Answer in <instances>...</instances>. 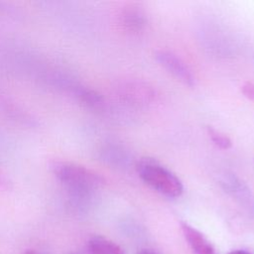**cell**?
<instances>
[{"label":"cell","mask_w":254,"mask_h":254,"mask_svg":"<svg viewBox=\"0 0 254 254\" xmlns=\"http://www.w3.org/2000/svg\"><path fill=\"white\" fill-rule=\"evenodd\" d=\"M56 176L65 184L78 201L86 202L95 190L103 184V179L96 173L72 163L58 162L53 167Z\"/></svg>","instance_id":"cell-1"},{"label":"cell","mask_w":254,"mask_h":254,"mask_svg":"<svg viewBox=\"0 0 254 254\" xmlns=\"http://www.w3.org/2000/svg\"><path fill=\"white\" fill-rule=\"evenodd\" d=\"M136 169L142 181L158 192L169 197H178L183 193L181 180L156 160L143 158L137 163Z\"/></svg>","instance_id":"cell-2"},{"label":"cell","mask_w":254,"mask_h":254,"mask_svg":"<svg viewBox=\"0 0 254 254\" xmlns=\"http://www.w3.org/2000/svg\"><path fill=\"white\" fill-rule=\"evenodd\" d=\"M219 185L241 206L254 213V193L239 177L233 173H224L220 176Z\"/></svg>","instance_id":"cell-3"},{"label":"cell","mask_w":254,"mask_h":254,"mask_svg":"<svg viewBox=\"0 0 254 254\" xmlns=\"http://www.w3.org/2000/svg\"><path fill=\"white\" fill-rule=\"evenodd\" d=\"M155 58L166 70H168L172 75H174L185 85H194L195 79L191 70L186 64V63L177 55L169 51H159L156 53Z\"/></svg>","instance_id":"cell-4"},{"label":"cell","mask_w":254,"mask_h":254,"mask_svg":"<svg viewBox=\"0 0 254 254\" xmlns=\"http://www.w3.org/2000/svg\"><path fill=\"white\" fill-rule=\"evenodd\" d=\"M120 96L129 104L144 106L153 100L155 93L148 85L142 82L131 81L123 84L120 87Z\"/></svg>","instance_id":"cell-5"},{"label":"cell","mask_w":254,"mask_h":254,"mask_svg":"<svg viewBox=\"0 0 254 254\" xmlns=\"http://www.w3.org/2000/svg\"><path fill=\"white\" fill-rule=\"evenodd\" d=\"M183 234L194 254H216L212 244L207 238L191 225L182 222Z\"/></svg>","instance_id":"cell-6"},{"label":"cell","mask_w":254,"mask_h":254,"mask_svg":"<svg viewBox=\"0 0 254 254\" xmlns=\"http://www.w3.org/2000/svg\"><path fill=\"white\" fill-rule=\"evenodd\" d=\"M120 21L125 30L137 33L142 31L146 26L147 18L145 13L139 7L130 6L123 10Z\"/></svg>","instance_id":"cell-7"},{"label":"cell","mask_w":254,"mask_h":254,"mask_svg":"<svg viewBox=\"0 0 254 254\" xmlns=\"http://www.w3.org/2000/svg\"><path fill=\"white\" fill-rule=\"evenodd\" d=\"M102 160L116 168H126L132 163L130 153L122 146L109 145L102 150Z\"/></svg>","instance_id":"cell-8"},{"label":"cell","mask_w":254,"mask_h":254,"mask_svg":"<svg viewBox=\"0 0 254 254\" xmlns=\"http://www.w3.org/2000/svg\"><path fill=\"white\" fill-rule=\"evenodd\" d=\"M88 250L90 254H124L118 244L103 236L91 237L88 241Z\"/></svg>","instance_id":"cell-9"},{"label":"cell","mask_w":254,"mask_h":254,"mask_svg":"<svg viewBox=\"0 0 254 254\" xmlns=\"http://www.w3.org/2000/svg\"><path fill=\"white\" fill-rule=\"evenodd\" d=\"M207 134H208L209 138L211 139V141L220 149L227 150V149L231 148V146H232L231 140L226 135L220 133L219 131L215 130L212 127H207Z\"/></svg>","instance_id":"cell-10"},{"label":"cell","mask_w":254,"mask_h":254,"mask_svg":"<svg viewBox=\"0 0 254 254\" xmlns=\"http://www.w3.org/2000/svg\"><path fill=\"white\" fill-rule=\"evenodd\" d=\"M242 93L245 97H247L250 100H254V83L251 81H246L242 85Z\"/></svg>","instance_id":"cell-11"},{"label":"cell","mask_w":254,"mask_h":254,"mask_svg":"<svg viewBox=\"0 0 254 254\" xmlns=\"http://www.w3.org/2000/svg\"><path fill=\"white\" fill-rule=\"evenodd\" d=\"M228 254H250L249 252H246L244 250H234V251H231L229 252Z\"/></svg>","instance_id":"cell-12"},{"label":"cell","mask_w":254,"mask_h":254,"mask_svg":"<svg viewBox=\"0 0 254 254\" xmlns=\"http://www.w3.org/2000/svg\"><path fill=\"white\" fill-rule=\"evenodd\" d=\"M22 254H41V253H39V252H37L35 250H27V251L23 252Z\"/></svg>","instance_id":"cell-13"},{"label":"cell","mask_w":254,"mask_h":254,"mask_svg":"<svg viewBox=\"0 0 254 254\" xmlns=\"http://www.w3.org/2000/svg\"><path fill=\"white\" fill-rule=\"evenodd\" d=\"M141 254H156L154 252H151V251H145V252H142Z\"/></svg>","instance_id":"cell-14"},{"label":"cell","mask_w":254,"mask_h":254,"mask_svg":"<svg viewBox=\"0 0 254 254\" xmlns=\"http://www.w3.org/2000/svg\"><path fill=\"white\" fill-rule=\"evenodd\" d=\"M73 254H75V253H73Z\"/></svg>","instance_id":"cell-15"}]
</instances>
